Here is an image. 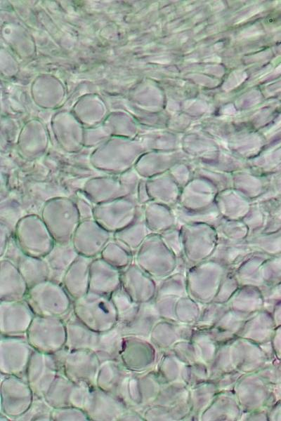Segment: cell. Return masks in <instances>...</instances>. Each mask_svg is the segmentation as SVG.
<instances>
[{
  "label": "cell",
  "instance_id": "obj_1",
  "mask_svg": "<svg viewBox=\"0 0 281 421\" xmlns=\"http://www.w3.org/2000/svg\"><path fill=\"white\" fill-rule=\"evenodd\" d=\"M55 243H71L81 218L74 199L58 196L48 199L43 206L41 215Z\"/></svg>",
  "mask_w": 281,
  "mask_h": 421
},
{
  "label": "cell",
  "instance_id": "obj_2",
  "mask_svg": "<svg viewBox=\"0 0 281 421\" xmlns=\"http://www.w3.org/2000/svg\"><path fill=\"white\" fill-rule=\"evenodd\" d=\"M25 300L35 316L63 319L72 310L73 300L62 283L49 279L30 288Z\"/></svg>",
  "mask_w": 281,
  "mask_h": 421
},
{
  "label": "cell",
  "instance_id": "obj_3",
  "mask_svg": "<svg viewBox=\"0 0 281 421\" xmlns=\"http://www.w3.org/2000/svg\"><path fill=\"white\" fill-rule=\"evenodd\" d=\"M72 310L83 323L98 333L112 328L117 323V312L109 296L89 292L73 300Z\"/></svg>",
  "mask_w": 281,
  "mask_h": 421
},
{
  "label": "cell",
  "instance_id": "obj_4",
  "mask_svg": "<svg viewBox=\"0 0 281 421\" xmlns=\"http://www.w3.org/2000/svg\"><path fill=\"white\" fill-rule=\"evenodd\" d=\"M14 239L25 255L45 258L55 242L40 215L30 214L18 221L14 228Z\"/></svg>",
  "mask_w": 281,
  "mask_h": 421
},
{
  "label": "cell",
  "instance_id": "obj_5",
  "mask_svg": "<svg viewBox=\"0 0 281 421\" xmlns=\"http://www.w3.org/2000/svg\"><path fill=\"white\" fill-rule=\"evenodd\" d=\"M133 262L152 278L162 279L176 267V258L158 234H150L134 255Z\"/></svg>",
  "mask_w": 281,
  "mask_h": 421
},
{
  "label": "cell",
  "instance_id": "obj_6",
  "mask_svg": "<svg viewBox=\"0 0 281 421\" xmlns=\"http://www.w3.org/2000/svg\"><path fill=\"white\" fill-rule=\"evenodd\" d=\"M184 255L190 267L208 260L218 242L216 228L206 223L180 225Z\"/></svg>",
  "mask_w": 281,
  "mask_h": 421
},
{
  "label": "cell",
  "instance_id": "obj_7",
  "mask_svg": "<svg viewBox=\"0 0 281 421\" xmlns=\"http://www.w3.org/2000/svg\"><path fill=\"white\" fill-rule=\"evenodd\" d=\"M26 338L34 350L45 354L56 353L65 346V321L58 317L35 316Z\"/></svg>",
  "mask_w": 281,
  "mask_h": 421
},
{
  "label": "cell",
  "instance_id": "obj_8",
  "mask_svg": "<svg viewBox=\"0 0 281 421\" xmlns=\"http://www.w3.org/2000/svg\"><path fill=\"white\" fill-rule=\"evenodd\" d=\"M142 210L134 196L94 205L93 219L112 234L133 223Z\"/></svg>",
  "mask_w": 281,
  "mask_h": 421
},
{
  "label": "cell",
  "instance_id": "obj_9",
  "mask_svg": "<svg viewBox=\"0 0 281 421\" xmlns=\"http://www.w3.org/2000/svg\"><path fill=\"white\" fill-rule=\"evenodd\" d=\"M34 350L28 342L26 335H1V374L15 375L25 379L28 363Z\"/></svg>",
  "mask_w": 281,
  "mask_h": 421
},
{
  "label": "cell",
  "instance_id": "obj_10",
  "mask_svg": "<svg viewBox=\"0 0 281 421\" xmlns=\"http://www.w3.org/2000/svg\"><path fill=\"white\" fill-rule=\"evenodd\" d=\"M34 394L25 378L1 374V413L15 420L30 406Z\"/></svg>",
  "mask_w": 281,
  "mask_h": 421
},
{
  "label": "cell",
  "instance_id": "obj_11",
  "mask_svg": "<svg viewBox=\"0 0 281 421\" xmlns=\"http://www.w3.org/2000/svg\"><path fill=\"white\" fill-rule=\"evenodd\" d=\"M60 371L61 365L55 354L34 350L25 376L34 396L44 398Z\"/></svg>",
  "mask_w": 281,
  "mask_h": 421
},
{
  "label": "cell",
  "instance_id": "obj_12",
  "mask_svg": "<svg viewBox=\"0 0 281 421\" xmlns=\"http://www.w3.org/2000/svg\"><path fill=\"white\" fill-rule=\"evenodd\" d=\"M100 363L98 357L91 349H66L61 371L76 384L84 383L95 387Z\"/></svg>",
  "mask_w": 281,
  "mask_h": 421
},
{
  "label": "cell",
  "instance_id": "obj_13",
  "mask_svg": "<svg viewBox=\"0 0 281 421\" xmlns=\"http://www.w3.org/2000/svg\"><path fill=\"white\" fill-rule=\"evenodd\" d=\"M112 239V234L94 219L81 220L72 238L77 253L87 258L99 257L102 250Z\"/></svg>",
  "mask_w": 281,
  "mask_h": 421
},
{
  "label": "cell",
  "instance_id": "obj_14",
  "mask_svg": "<svg viewBox=\"0 0 281 421\" xmlns=\"http://www.w3.org/2000/svg\"><path fill=\"white\" fill-rule=\"evenodd\" d=\"M35 316L27 302L0 301V331L3 335H26Z\"/></svg>",
  "mask_w": 281,
  "mask_h": 421
},
{
  "label": "cell",
  "instance_id": "obj_15",
  "mask_svg": "<svg viewBox=\"0 0 281 421\" xmlns=\"http://www.w3.org/2000/svg\"><path fill=\"white\" fill-rule=\"evenodd\" d=\"M127 408L120 398L95 386L84 410L91 421H118Z\"/></svg>",
  "mask_w": 281,
  "mask_h": 421
},
{
  "label": "cell",
  "instance_id": "obj_16",
  "mask_svg": "<svg viewBox=\"0 0 281 421\" xmlns=\"http://www.w3.org/2000/svg\"><path fill=\"white\" fill-rule=\"evenodd\" d=\"M132 373L120 361L103 362L97 375L96 387L118 396L126 404L127 385Z\"/></svg>",
  "mask_w": 281,
  "mask_h": 421
},
{
  "label": "cell",
  "instance_id": "obj_17",
  "mask_svg": "<svg viewBox=\"0 0 281 421\" xmlns=\"http://www.w3.org/2000/svg\"><path fill=\"white\" fill-rule=\"evenodd\" d=\"M219 191L209 181L197 176L181 189L178 204L188 210H202L215 203Z\"/></svg>",
  "mask_w": 281,
  "mask_h": 421
},
{
  "label": "cell",
  "instance_id": "obj_18",
  "mask_svg": "<svg viewBox=\"0 0 281 421\" xmlns=\"http://www.w3.org/2000/svg\"><path fill=\"white\" fill-rule=\"evenodd\" d=\"M82 192L94 205L122 197L133 196L118 176L91 178L84 184Z\"/></svg>",
  "mask_w": 281,
  "mask_h": 421
},
{
  "label": "cell",
  "instance_id": "obj_19",
  "mask_svg": "<svg viewBox=\"0 0 281 421\" xmlns=\"http://www.w3.org/2000/svg\"><path fill=\"white\" fill-rule=\"evenodd\" d=\"M122 287L137 303L149 301L155 291V283L150 275L134 262L122 271Z\"/></svg>",
  "mask_w": 281,
  "mask_h": 421
},
{
  "label": "cell",
  "instance_id": "obj_20",
  "mask_svg": "<svg viewBox=\"0 0 281 421\" xmlns=\"http://www.w3.org/2000/svg\"><path fill=\"white\" fill-rule=\"evenodd\" d=\"M122 271L101 258H93L90 266L89 292L110 295L122 286Z\"/></svg>",
  "mask_w": 281,
  "mask_h": 421
},
{
  "label": "cell",
  "instance_id": "obj_21",
  "mask_svg": "<svg viewBox=\"0 0 281 421\" xmlns=\"http://www.w3.org/2000/svg\"><path fill=\"white\" fill-rule=\"evenodd\" d=\"M152 361L150 345L140 337L124 336L120 361L129 371L136 373L145 370Z\"/></svg>",
  "mask_w": 281,
  "mask_h": 421
},
{
  "label": "cell",
  "instance_id": "obj_22",
  "mask_svg": "<svg viewBox=\"0 0 281 421\" xmlns=\"http://www.w3.org/2000/svg\"><path fill=\"white\" fill-rule=\"evenodd\" d=\"M0 265V301L24 300L29 288L17 265L5 258Z\"/></svg>",
  "mask_w": 281,
  "mask_h": 421
},
{
  "label": "cell",
  "instance_id": "obj_23",
  "mask_svg": "<svg viewBox=\"0 0 281 421\" xmlns=\"http://www.w3.org/2000/svg\"><path fill=\"white\" fill-rule=\"evenodd\" d=\"M93 259L79 255L63 276L62 285L72 300L89 293L90 266Z\"/></svg>",
  "mask_w": 281,
  "mask_h": 421
},
{
  "label": "cell",
  "instance_id": "obj_24",
  "mask_svg": "<svg viewBox=\"0 0 281 421\" xmlns=\"http://www.w3.org/2000/svg\"><path fill=\"white\" fill-rule=\"evenodd\" d=\"M270 176L261 174L249 166L232 173L233 188L255 202L268 189Z\"/></svg>",
  "mask_w": 281,
  "mask_h": 421
},
{
  "label": "cell",
  "instance_id": "obj_25",
  "mask_svg": "<svg viewBox=\"0 0 281 421\" xmlns=\"http://www.w3.org/2000/svg\"><path fill=\"white\" fill-rule=\"evenodd\" d=\"M66 329L67 350L91 349L97 343L99 333L83 323L74 314L73 310L63 319Z\"/></svg>",
  "mask_w": 281,
  "mask_h": 421
},
{
  "label": "cell",
  "instance_id": "obj_26",
  "mask_svg": "<svg viewBox=\"0 0 281 421\" xmlns=\"http://www.w3.org/2000/svg\"><path fill=\"white\" fill-rule=\"evenodd\" d=\"M254 250L247 239L233 241L218 237L216 248L209 259L216 260L227 268L236 267Z\"/></svg>",
  "mask_w": 281,
  "mask_h": 421
},
{
  "label": "cell",
  "instance_id": "obj_27",
  "mask_svg": "<svg viewBox=\"0 0 281 421\" xmlns=\"http://www.w3.org/2000/svg\"><path fill=\"white\" fill-rule=\"evenodd\" d=\"M146 187L152 201L171 208L178 204L181 189L169 172L146 179Z\"/></svg>",
  "mask_w": 281,
  "mask_h": 421
},
{
  "label": "cell",
  "instance_id": "obj_28",
  "mask_svg": "<svg viewBox=\"0 0 281 421\" xmlns=\"http://www.w3.org/2000/svg\"><path fill=\"white\" fill-rule=\"evenodd\" d=\"M215 203L221 217L242 220L248 213L252 202L232 187L219 192Z\"/></svg>",
  "mask_w": 281,
  "mask_h": 421
},
{
  "label": "cell",
  "instance_id": "obj_29",
  "mask_svg": "<svg viewBox=\"0 0 281 421\" xmlns=\"http://www.w3.org/2000/svg\"><path fill=\"white\" fill-rule=\"evenodd\" d=\"M145 222L152 234H161L178 225L171 207L150 201L142 206Z\"/></svg>",
  "mask_w": 281,
  "mask_h": 421
},
{
  "label": "cell",
  "instance_id": "obj_30",
  "mask_svg": "<svg viewBox=\"0 0 281 421\" xmlns=\"http://www.w3.org/2000/svg\"><path fill=\"white\" fill-rule=\"evenodd\" d=\"M189 160L192 159L176 153L164 154L154 157H140L134 166V169L141 178L148 179L169 172L176 163Z\"/></svg>",
  "mask_w": 281,
  "mask_h": 421
},
{
  "label": "cell",
  "instance_id": "obj_31",
  "mask_svg": "<svg viewBox=\"0 0 281 421\" xmlns=\"http://www.w3.org/2000/svg\"><path fill=\"white\" fill-rule=\"evenodd\" d=\"M78 255L71 243H55L52 250L44 258L50 269L49 280L62 283L65 274Z\"/></svg>",
  "mask_w": 281,
  "mask_h": 421
},
{
  "label": "cell",
  "instance_id": "obj_32",
  "mask_svg": "<svg viewBox=\"0 0 281 421\" xmlns=\"http://www.w3.org/2000/svg\"><path fill=\"white\" fill-rule=\"evenodd\" d=\"M197 166L232 174L237 171L249 167L247 161L235 154H228L214 152L204 156L192 159Z\"/></svg>",
  "mask_w": 281,
  "mask_h": 421
},
{
  "label": "cell",
  "instance_id": "obj_33",
  "mask_svg": "<svg viewBox=\"0 0 281 421\" xmlns=\"http://www.w3.org/2000/svg\"><path fill=\"white\" fill-rule=\"evenodd\" d=\"M124 335L116 325L112 328L100 333L97 343L93 349L100 363L107 361H120Z\"/></svg>",
  "mask_w": 281,
  "mask_h": 421
},
{
  "label": "cell",
  "instance_id": "obj_34",
  "mask_svg": "<svg viewBox=\"0 0 281 421\" xmlns=\"http://www.w3.org/2000/svg\"><path fill=\"white\" fill-rule=\"evenodd\" d=\"M150 234L152 233L145 222L143 211L141 210L133 223L114 233L112 239L135 255L138 248Z\"/></svg>",
  "mask_w": 281,
  "mask_h": 421
},
{
  "label": "cell",
  "instance_id": "obj_35",
  "mask_svg": "<svg viewBox=\"0 0 281 421\" xmlns=\"http://www.w3.org/2000/svg\"><path fill=\"white\" fill-rule=\"evenodd\" d=\"M16 265L29 288L49 279L50 269L44 258L23 254Z\"/></svg>",
  "mask_w": 281,
  "mask_h": 421
},
{
  "label": "cell",
  "instance_id": "obj_36",
  "mask_svg": "<svg viewBox=\"0 0 281 421\" xmlns=\"http://www.w3.org/2000/svg\"><path fill=\"white\" fill-rule=\"evenodd\" d=\"M172 208L179 226L190 223H206L216 227L222 218L216 203L202 210H188L178 204Z\"/></svg>",
  "mask_w": 281,
  "mask_h": 421
},
{
  "label": "cell",
  "instance_id": "obj_37",
  "mask_svg": "<svg viewBox=\"0 0 281 421\" xmlns=\"http://www.w3.org/2000/svg\"><path fill=\"white\" fill-rule=\"evenodd\" d=\"M75 384L60 371L44 398L53 408L71 406Z\"/></svg>",
  "mask_w": 281,
  "mask_h": 421
},
{
  "label": "cell",
  "instance_id": "obj_38",
  "mask_svg": "<svg viewBox=\"0 0 281 421\" xmlns=\"http://www.w3.org/2000/svg\"><path fill=\"white\" fill-rule=\"evenodd\" d=\"M99 257L121 271L129 266L134 260V255L113 239L107 243Z\"/></svg>",
  "mask_w": 281,
  "mask_h": 421
},
{
  "label": "cell",
  "instance_id": "obj_39",
  "mask_svg": "<svg viewBox=\"0 0 281 421\" xmlns=\"http://www.w3.org/2000/svg\"><path fill=\"white\" fill-rule=\"evenodd\" d=\"M110 298L117 312V324H125L136 315L140 303L134 302L122 286L110 295Z\"/></svg>",
  "mask_w": 281,
  "mask_h": 421
},
{
  "label": "cell",
  "instance_id": "obj_40",
  "mask_svg": "<svg viewBox=\"0 0 281 421\" xmlns=\"http://www.w3.org/2000/svg\"><path fill=\"white\" fill-rule=\"evenodd\" d=\"M150 316L148 314L146 302L140 303L138 311L134 318L125 324H117L124 336H145L151 328Z\"/></svg>",
  "mask_w": 281,
  "mask_h": 421
},
{
  "label": "cell",
  "instance_id": "obj_41",
  "mask_svg": "<svg viewBox=\"0 0 281 421\" xmlns=\"http://www.w3.org/2000/svg\"><path fill=\"white\" fill-rule=\"evenodd\" d=\"M218 237L233 241L247 239L249 229L242 220L221 218L215 227Z\"/></svg>",
  "mask_w": 281,
  "mask_h": 421
},
{
  "label": "cell",
  "instance_id": "obj_42",
  "mask_svg": "<svg viewBox=\"0 0 281 421\" xmlns=\"http://www.w3.org/2000/svg\"><path fill=\"white\" fill-rule=\"evenodd\" d=\"M53 408L44 398L34 396L29 408L15 421H52Z\"/></svg>",
  "mask_w": 281,
  "mask_h": 421
},
{
  "label": "cell",
  "instance_id": "obj_43",
  "mask_svg": "<svg viewBox=\"0 0 281 421\" xmlns=\"http://www.w3.org/2000/svg\"><path fill=\"white\" fill-rule=\"evenodd\" d=\"M242 220L249 229V237L263 230L266 222V215L259 203L253 202Z\"/></svg>",
  "mask_w": 281,
  "mask_h": 421
},
{
  "label": "cell",
  "instance_id": "obj_44",
  "mask_svg": "<svg viewBox=\"0 0 281 421\" xmlns=\"http://www.w3.org/2000/svg\"><path fill=\"white\" fill-rule=\"evenodd\" d=\"M196 166V165H195ZM194 176L201 177L212 183L219 192L232 188V174L195 166Z\"/></svg>",
  "mask_w": 281,
  "mask_h": 421
},
{
  "label": "cell",
  "instance_id": "obj_45",
  "mask_svg": "<svg viewBox=\"0 0 281 421\" xmlns=\"http://www.w3.org/2000/svg\"><path fill=\"white\" fill-rule=\"evenodd\" d=\"M195 166L192 159L181 161L174 165L169 172L182 189L194 178Z\"/></svg>",
  "mask_w": 281,
  "mask_h": 421
},
{
  "label": "cell",
  "instance_id": "obj_46",
  "mask_svg": "<svg viewBox=\"0 0 281 421\" xmlns=\"http://www.w3.org/2000/svg\"><path fill=\"white\" fill-rule=\"evenodd\" d=\"M166 246L176 258L184 255L183 245L179 225L172 227L159 234Z\"/></svg>",
  "mask_w": 281,
  "mask_h": 421
},
{
  "label": "cell",
  "instance_id": "obj_47",
  "mask_svg": "<svg viewBox=\"0 0 281 421\" xmlns=\"http://www.w3.org/2000/svg\"><path fill=\"white\" fill-rule=\"evenodd\" d=\"M52 421H89L85 410L74 406L53 408Z\"/></svg>",
  "mask_w": 281,
  "mask_h": 421
},
{
  "label": "cell",
  "instance_id": "obj_48",
  "mask_svg": "<svg viewBox=\"0 0 281 421\" xmlns=\"http://www.w3.org/2000/svg\"><path fill=\"white\" fill-rule=\"evenodd\" d=\"M81 220L93 219L94 204L81 192L74 199Z\"/></svg>",
  "mask_w": 281,
  "mask_h": 421
},
{
  "label": "cell",
  "instance_id": "obj_49",
  "mask_svg": "<svg viewBox=\"0 0 281 421\" xmlns=\"http://www.w3.org/2000/svg\"><path fill=\"white\" fill-rule=\"evenodd\" d=\"M136 200L140 206L151 201L146 187L145 178H141L139 182L136 192Z\"/></svg>",
  "mask_w": 281,
  "mask_h": 421
},
{
  "label": "cell",
  "instance_id": "obj_50",
  "mask_svg": "<svg viewBox=\"0 0 281 421\" xmlns=\"http://www.w3.org/2000/svg\"><path fill=\"white\" fill-rule=\"evenodd\" d=\"M10 233V228L6 224L1 222V258L4 256L11 239Z\"/></svg>",
  "mask_w": 281,
  "mask_h": 421
},
{
  "label": "cell",
  "instance_id": "obj_51",
  "mask_svg": "<svg viewBox=\"0 0 281 421\" xmlns=\"http://www.w3.org/2000/svg\"><path fill=\"white\" fill-rule=\"evenodd\" d=\"M143 420V417L136 411L135 408L128 407L119 417L118 421Z\"/></svg>",
  "mask_w": 281,
  "mask_h": 421
}]
</instances>
